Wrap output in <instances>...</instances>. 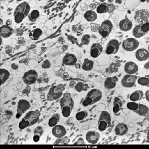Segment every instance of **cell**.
<instances>
[{
    "label": "cell",
    "mask_w": 149,
    "mask_h": 149,
    "mask_svg": "<svg viewBox=\"0 0 149 149\" xmlns=\"http://www.w3.org/2000/svg\"><path fill=\"white\" fill-rule=\"evenodd\" d=\"M60 105L63 116L66 118L69 117L74 107V102L70 93L67 92L63 94L60 100Z\"/></svg>",
    "instance_id": "6da1fadb"
},
{
    "label": "cell",
    "mask_w": 149,
    "mask_h": 149,
    "mask_svg": "<svg viewBox=\"0 0 149 149\" xmlns=\"http://www.w3.org/2000/svg\"><path fill=\"white\" fill-rule=\"evenodd\" d=\"M40 115V112L37 109L28 112L19 122V128L20 129H24L33 125L39 120Z\"/></svg>",
    "instance_id": "7a4b0ae2"
},
{
    "label": "cell",
    "mask_w": 149,
    "mask_h": 149,
    "mask_svg": "<svg viewBox=\"0 0 149 149\" xmlns=\"http://www.w3.org/2000/svg\"><path fill=\"white\" fill-rule=\"evenodd\" d=\"M31 7L26 2H24L17 6L14 13V20L15 23L20 24L28 16Z\"/></svg>",
    "instance_id": "3957f363"
},
{
    "label": "cell",
    "mask_w": 149,
    "mask_h": 149,
    "mask_svg": "<svg viewBox=\"0 0 149 149\" xmlns=\"http://www.w3.org/2000/svg\"><path fill=\"white\" fill-rule=\"evenodd\" d=\"M102 93L100 90L94 88L88 92L86 97L84 100L82 104L84 107H88V105H92L97 102H99L102 99Z\"/></svg>",
    "instance_id": "277c9868"
},
{
    "label": "cell",
    "mask_w": 149,
    "mask_h": 149,
    "mask_svg": "<svg viewBox=\"0 0 149 149\" xmlns=\"http://www.w3.org/2000/svg\"><path fill=\"white\" fill-rule=\"evenodd\" d=\"M111 124V117L110 114L107 111H103L100 114L98 120V130L100 131H104L110 127Z\"/></svg>",
    "instance_id": "5b68a950"
},
{
    "label": "cell",
    "mask_w": 149,
    "mask_h": 149,
    "mask_svg": "<svg viewBox=\"0 0 149 149\" xmlns=\"http://www.w3.org/2000/svg\"><path fill=\"white\" fill-rule=\"evenodd\" d=\"M64 89V86L62 85L52 86L48 93V100L53 101L61 98L63 95V92Z\"/></svg>",
    "instance_id": "8992f818"
},
{
    "label": "cell",
    "mask_w": 149,
    "mask_h": 149,
    "mask_svg": "<svg viewBox=\"0 0 149 149\" xmlns=\"http://www.w3.org/2000/svg\"><path fill=\"white\" fill-rule=\"evenodd\" d=\"M113 29V24L109 20H105L102 22L98 29V33L102 37H107L109 36Z\"/></svg>",
    "instance_id": "52a82bcc"
},
{
    "label": "cell",
    "mask_w": 149,
    "mask_h": 149,
    "mask_svg": "<svg viewBox=\"0 0 149 149\" xmlns=\"http://www.w3.org/2000/svg\"><path fill=\"white\" fill-rule=\"evenodd\" d=\"M139 41L134 38H128L122 42V47L125 51H133L138 47Z\"/></svg>",
    "instance_id": "ba28073f"
},
{
    "label": "cell",
    "mask_w": 149,
    "mask_h": 149,
    "mask_svg": "<svg viewBox=\"0 0 149 149\" xmlns=\"http://www.w3.org/2000/svg\"><path fill=\"white\" fill-rule=\"evenodd\" d=\"M149 11L146 9L137 10L134 19L136 22L139 24L149 22Z\"/></svg>",
    "instance_id": "9c48e42d"
},
{
    "label": "cell",
    "mask_w": 149,
    "mask_h": 149,
    "mask_svg": "<svg viewBox=\"0 0 149 149\" xmlns=\"http://www.w3.org/2000/svg\"><path fill=\"white\" fill-rule=\"evenodd\" d=\"M38 78V74L34 70H30L24 74L22 80L26 85H31L35 83Z\"/></svg>",
    "instance_id": "30bf717a"
},
{
    "label": "cell",
    "mask_w": 149,
    "mask_h": 149,
    "mask_svg": "<svg viewBox=\"0 0 149 149\" xmlns=\"http://www.w3.org/2000/svg\"><path fill=\"white\" fill-rule=\"evenodd\" d=\"M120 43L117 39H112L109 41L105 48V53L107 55L115 54L118 51Z\"/></svg>",
    "instance_id": "8fae6325"
},
{
    "label": "cell",
    "mask_w": 149,
    "mask_h": 149,
    "mask_svg": "<svg viewBox=\"0 0 149 149\" xmlns=\"http://www.w3.org/2000/svg\"><path fill=\"white\" fill-rule=\"evenodd\" d=\"M31 107V104L26 100H20L18 102L17 107V113L16 118L19 119Z\"/></svg>",
    "instance_id": "7c38bea8"
},
{
    "label": "cell",
    "mask_w": 149,
    "mask_h": 149,
    "mask_svg": "<svg viewBox=\"0 0 149 149\" xmlns=\"http://www.w3.org/2000/svg\"><path fill=\"white\" fill-rule=\"evenodd\" d=\"M138 77L132 74H126L121 80V85L125 88H132L135 85Z\"/></svg>",
    "instance_id": "4fadbf2b"
},
{
    "label": "cell",
    "mask_w": 149,
    "mask_h": 149,
    "mask_svg": "<svg viewBox=\"0 0 149 149\" xmlns=\"http://www.w3.org/2000/svg\"><path fill=\"white\" fill-rule=\"evenodd\" d=\"M53 135L58 139L62 138L67 134V130L63 126L57 125L52 129Z\"/></svg>",
    "instance_id": "5bb4252c"
},
{
    "label": "cell",
    "mask_w": 149,
    "mask_h": 149,
    "mask_svg": "<svg viewBox=\"0 0 149 149\" xmlns=\"http://www.w3.org/2000/svg\"><path fill=\"white\" fill-rule=\"evenodd\" d=\"M100 138V135L98 132L95 131H91L87 132L86 135V139L88 142L91 144L97 143Z\"/></svg>",
    "instance_id": "9a60e30c"
},
{
    "label": "cell",
    "mask_w": 149,
    "mask_h": 149,
    "mask_svg": "<svg viewBox=\"0 0 149 149\" xmlns=\"http://www.w3.org/2000/svg\"><path fill=\"white\" fill-rule=\"evenodd\" d=\"M103 51V47L101 44L95 43L92 44L90 48V55L92 58H95L100 56Z\"/></svg>",
    "instance_id": "2e32d148"
},
{
    "label": "cell",
    "mask_w": 149,
    "mask_h": 149,
    "mask_svg": "<svg viewBox=\"0 0 149 149\" xmlns=\"http://www.w3.org/2000/svg\"><path fill=\"white\" fill-rule=\"evenodd\" d=\"M139 68L137 65L132 61H129L124 65V71L127 74H133L137 73Z\"/></svg>",
    "instance_id": "e0dca14e"
},
{
    "label": "cell",
    "mask_w": 149,
    "mask_h": 149,
    "mask_svg": "<svg viewBox=\"0 0 149 149\" xmlns=\"http://www.w3.org/2000/svg\"><path fill=\"white\" fill-rule=\"evenodd\" d=\"M77 61L76 56L72 53H67L62 60V64L66 66H74Z\"/></svg>",
    "instance_id": "ac0fdd59"
},
{
    "label": "cell",
    "mask_w": 149,
    "mask_h": 149,
    "mask_svg": "<svg viewBox=\"0 0 149 149\" xmlns=\"http://www.w3.org/2000/svg\"><path fill=\"white\" fill-rule=\"evenodd\" d=\"M14 32V29L7 24L3 25L0 27V35L2 38H8L12 36Z\"/></svg>",
    "instance_id": "d6986e66"
},
{
    "label": "cell",
    "mask_w": 149,
    "mask_h": 149,
    "mask_svg": "<svg viewBox=\"0 0 149 149\" xmlns=\"http://www.w3.org/2000/svg\"><path fill=\"white\" fill-rule=\"evenodd\" d=\"M133 24L130 20L127 17L121 20L119 24V27L121 31L124 32H127L130 31L132 29Z\"/></svg>",
    "instance_id": "ffe728a7"
},
{
    "label": "cell",
    "mask_w": 149,
    "mask_h": 149,
    "mask_svg": "<svg viewBox=\"0 0 149 149\" xmlns=\"http://www.w3.org/2000/svg\"><path fill=\"white\" fill-rule=\"evenodd\" d=\"M135 56L138 61H146L149 58V51L145 48H140L136 51Z\"/></svg>",
    "instance_id": "44dd1931"
},
{
    "label": "cell",
    "mask_w": 149,
    "mask_h": 149,
    "mask_svg": "<svg viewBox=\"0 0 149 149\" xmlns=\"http://www.w3.org/2000/svg\"><path fill=\"white\" fill-rule=\"evenodd\" d=\"M118 79L117 76L107 78L104 81V87L107 90H112L115 88Z\"/></svg>",
    "instance_id": "7402d4cb"
},
{
    "label": "cell",
    "mask_w": 149,
    "mask_h": 149,
    "mask_svg": "<svg viewBox=\"0 0 149 149\" xmlns=\"http://www.w3.org/2000/svg\"><path fill=\"white\" fill-rule=\"evenodd\" d=\"M115 133L117 136H123L128 131V127L126 124L120 123L117 124L115 128Z\"/></svg>",
    "instance_id": "603a6c76"
},
{
    "label": "cell",
    "mask_w": 149,
    "mask_h": 149,
    "mask_svg": "<svg viewBox=\"0 0 149 149\" xmlns=\"http://www.w3.org/2000/svg\"><path fill=\"white\" fill-rule=\"evenodd\" d=\"M144 93L141 90H137L131 93L130 100L132 102H136L141 100L144 97Z\"/></svg>",
    "instance_id": "cb8c5ba5"
},
{
    "label": "cell",
    "mask_w": 149,
    "mask_h": 149,
    "mask_svg": "<svg viewBox=\"0 0 149 149\" xmlns=\"http://www.w3.org/2000/svg\"><path fill=\"white\" fill-rule=\"evenodd\" d=\"M84 17L86 21L89 22H93L97 20V15L95 11L92 10H88L85 13Z\"/></svg>",
    "instance_id": "d4e9b609"
},
{
    "label": "cell",
    "mask_w": 149,
    "mask_h": 149,
    "mask_svg": "<svg viewBox=\"0 0 149 149\" xmlns=\"http://www.w3.org/2000/svg\"><path fill=\"white\" fill-rule=\"evenodd\" d=\"M42 35V31L39 28L32 30L29 33V37L32 40H37Z\"/></svg>",
    "instance_id": "484cf974"
},
{
    "label": "cell",
    "mask_w": 149,
    "mask_h": 149,
    "mask_svg": "<svg viewBox=\"0 0 149 149\" xmlns=\"http://www.w3.org/2000/svg\"><path fill=\"white\" fill-rule=\"evenodd\" d=\"M149 112V107L146 105L139 103V107L135 113L141 116H145Z\"/></svg>",
    "instance_id": "4316f807"
},
{
    "label": "cell",
    "mask_w": 149,
    "mask_h": 149,
    "mask_svg": "<svg viewBox=\"0 0 149 149\" xmlns=\"http://www.w3.org/2000/svg\"><path fill=\"white\" fill-rule=\"evenodd\" d=\"M123 106V103L118 97H115L114 99L113 106V112L115 114H117L120 111L121 109Z\"/></svg>",
    "instance_id": "83f0119b"
},
{
    "label": "cell",
    "mask_w": 149,
    "mask_h": 149,
    "mask_svg": "<svg viewBox=\"0 0 149 149\" xmlns=\"http://www.w3.org/2000/svg\"><path fill=\"white\" fill-rule=\"evenodd\" d=\"M10 76V73L7 70L5 69H0V82L1 86L3 85L9 79Z\"/></svg>",
    "instance_id": "f1b7e54d"
},
{
    "label": "cell",
    "mask_w": 149,
    "mask_h": 149,
    "mask_svg": "<svg viewBox=\"0 0 149 149\" xmlns=\"http://www.w3.org/2000/svg\"><path fill=\"white\" fill-rule=\"evenodd\" d=\"M94 66V62L93 61L88 59H85L84 63L82 65V69L85 71H91Z\"/></svg>",
    "instance_id": "f546056e"
},
{
    "label": "cell",
    "mask_w": 149,
    "mask_h": 149,
    "mask_svg": "<svg viewBox=\"0 0 149 149\" xmlns=\"http://www.w3.org/2000/svg\"><path fill=\"white\" fill-rule=\"evenodd\" d=\"M60 120V115L59 113H55L51 116L48 121V125L50 127H54L57 125Z\"/></svg>",
    "instance_id": "4dcf8cb0"
},
{
    "label": "cell",
    "mask_w": 149,
    "mask_h": 149,
    "mask_svg": "<svg viewBox=\"0 0 149 149\" xmlns=\"http://www.w3.org/2000/svg\"><path fill=\"white\" fill-rule=\"evenodd\" d=\"M28 18L31 22H35L40 17V13L36 10H34L29 14Z\"/></svg>",
    "instance_id": "1f68e13d"
},
{
    "label": "cell",
    "mask_w": 149,
    "mask_h": 149,
    "mask_svg": "<svg viewBox=\"0 0 149 149\" xmlns=\"http://www.w3.org/2000/svg\"><path fill=\"white\" fill-rule=\"evenodd\" d=\"M132 33H133V35L134 37L137 38H140V37H142L143 36H145L144 33L142 31L141 29L140 24L134 27L133 29Z\"/></svg>",
    "instance_id": "d6a6232c"
},
{
    "label": "cell",
    "mask_w": 149,
    "mask_h": 149,
    "mask_svg": "<svg viewBox=\"0 0 149 149\" xmlns=\"http://www.w3.org/2000/svg\"><path fill=\"white\" fill-rule=\"evenodd\" d=\"M88 88V85L79 82L74 85V88L78 92H81L83 91H86Z\"/></svg>",
    "instance_id": "836d02e7"
},
{
    "label": "cell",
    "mask_w": 149,
    "mask_h": 149,
    "mask_svg": "<svg viewBox=\"0 0 149 149\" xmlns=\"http://www.w3.org/2000/svg\"><path fill=\"white\" fill-rule=\"evenodd\" d=\"M88 115V112H86L85 110L81 111L78 112L76 114V118L78 121L83 120L84 119L87 117Z\"/></svg>",
    "instance_id": "e575fe53"
},
{
    "label": "cell",
    "mask_w": 149,
    "mask_h": 149,
    "mask_svg": "<svg viewBox=\"0 0 149 149\" xmlns=\"http://www.w3.org/2000/svg\"><path fill=\"white\" fill-rule=\"evenodd\" d=\"M107 3H102L100 4L97 6V12L98 14H103L107 12Z\"/></svg>",
    "instance_id": "d590c367"
},
{
    "label": "cell",
    "mask_w": 149,
    "mask_h": 149,
    "mask_svg": "<svg viewBox=\"0 0 149 149\" xmlns=\"http://www.w3.org/2000/svg\"><path fill=\"white\" fill-rule=\"evenodd\" d=\"M139 107V103H136L135 102H128L127 104V107L129 110L134 112L137 110Z\"/></svg>",
    "instance_id": "8d00e7d4"
},
{
    "label": "cell",
    "mask_w": 149,
    "mask_h": 149,
    "mask_svg": "<svg viewBox=\"0 0 149 149\" xmlns=\"http://www.w3.org/2000/svg\"><path fill=\"white\" fill-rule=\"evenodd\" d=\"M138 83L143 86H149V79L146 77H141L137 80Z\"/></svg>",
    "instance_id": "74e56055"
},
{
    "label": "cell",
    "mask_w": 149,
    "mask_h": 149,
    "mask_svg": "<svg viewBox=\"0 0 149 149\" xmlns=\"http://www.w3.org/2000/svg\"><path fill=\"white\" fill-rule=\"evenodd\" d=\"M44 133V129L41 126H38L35 128L33 130L34 135H38L41 137Z\"/></svg>",
    "instance_id": "f35d334b"
},
{
    "label": "cell",
    "mask_w": 149,
    "mask_h": 149,
    "mask_svg": "<svg viewBox=\"0 0 149 149\" xmlns=\"http://www.w3.org/2000/svg\"><path fill=\"white\" fill-rule=\"evenodd\" d=\"M81 42L85 45H88L91 41V36L90 34H86L84 35L81 39Z\"/></svg>",
    "instance_id": "ab89813d"
},
{
    "label": "cell",
    "mask_w": 149,
    "mask_h": 149,
    "mask_svg": "<svg viewBox=\"0 0 149 149\" xmlns=\"http://www.w3.org/2000/svg\"><path fill=\"white\" fill-rule=\"evenodd\" d=\"M140 24L141 29L142 30V31L145 36L146 34H147L148 32H149V22H146V23Z\"/></svg>",
    "instance_id": "60d3db41"
},
{
    "label": "cell",
    "mask_w": 149,
    "mask_h": 149,
    "mask_svg": "<svg viewBox=\"0 0 149 149\" xmlns=\"http://www.w3.org/2000/svg\"><path fill=\"white\" fill-rule=\"evenodd\" d=\"M116 8L115 6L112 3H107V12L109 13V14H111L113 13L114 11L115 10Z\"/></svg>",
    "instance_id": "b9f144b4"
},
{
    "label": "cell",
    "mask_w": 149,
    "mask_h": 149,
    "mask_svg": "<svg viewBox=\"0 0 149 149\" xmlns=\"http://www.w3.org/2000/svg\"><path fill=\"white\" fill-rule=\"evenodd\" d=\"M41 66H42V68L43 69H48L51 67V63L48 60H46L43 62Z\"/></svg>",
    "instance_id": "7bdbcfd3"
},
{
    "label": "cell",
    "mask_w": 149,
    "mask_h": 149,
    "mask_svg": "<svg viewBox=\"0 0 149 149\" xmlns=\"http://www.w3.org/2000/svg\"><path fill=\"white\" fill-rule=\"evenodd\" d=\"M91 26H92V27H91V29H92L93 32H95V31H98V29H99L95 27H100V25L98 24H97L96 26H95V24H93V23L91 24Z\"/></svg>",
    "instance_id": "ee69618b"
},
{
    "label": "cell",
    "mask_w": 149,
    "mask_h": 149,
    "mask_svg": "<svg viewBox=\"0 0 149 149\" xmlns=\"http://www.w3.org/2000/svg\"><path fill=\"white\" fill-rule=\"evenodd\" d=\"M85 144V142L82 138H80L78 139V141H77L76 142L74 143L75 145H82V144L84 145Z\"/></svg>",
    "instance_id": "f6af8a7d"
},
{
    "label": "cell",
    "mask_w": 149,
    "mask_h": 149,
    "mask_svg": "<svg viewBox=\"0 0 149 149\" xmlns=\"http://www.w3.org/2000/svg\"><path fill=\"white\" fill-rule=\"evenodd\" d=\"M40 139V137L38 135H34L33 136V140L34 142L37 143L39 141Z\"/></svg>",
    "instance_id": "bcb514c9"
},
{
    "label": "cell",
    "mask_w": 149,
    "mask_h": 149,
    "mask_svg": "<svg viewBox=\"0 0 149 149\" xmlns=\"http://www.w3.org/2000/svg\"><path fill=\"white\" fill-rule=\"evenodd\" d=\"M145 97L148 102L149 101V90H147L145 93Z\"/></svg>",
    "instance_id": "7dc6e473"
},
{
    "label": "cell",
    "mask_w": 149,
    "mask_h": 149,
    "mask_svg": "<svg viewBox=\"0 0 149 149\" xmlns=\"http://www.w3.org/2000/svg\"><path fill=\"white\" fill-rule=\"evenodd\" d=\"M75 84H76V82L74 81H72L71 82H70V83L69 86L70 88H73L74 86V85H75Z\"/></svg>",
    "instance_id": "c3c4849f"
},
{
    "label": "cell",
    "mask_w": 149,
    "mask_h": 149,
    "mask_svg": "<svg viewBox=\"0 0 149 149\" xmlns=\"http://www.w3.org/2000/svg\"><path fill=\"white\" fill-rule=\"evenodd\" d=\"M115 2L116 3H119V4H121L122 3V1H115Z\"/></svg>",
    "instance_id": "681fc988"
},
{
    "label": "cell",
    "mask_w": 149,
    "mask_h": 149,
    "mask_svg": "<svg viewBox=\"0 0 149 149\" xmlns=\"http://www.w3.org/2000/svg\"><path fill=\"white\" fill-rule=\"evenodd\" d=\"M2 37H1V44H0V45H2Z\"/></svg>",
    "instance_id": "f907efd6"
},
{
    "label": "cell",
    "mask_w": 149,
    "mask_h": 149,
    "mask_svg": "<svg viewBox=\"0 0 149 149\" xmlns=\"http://www.w3.org/2000/svg\"><path fill=\"white\" fill-rule=\"evenodd\" d=\"M114 1H108V2H109V3H112Z\"/></svg>",
    "instance_id": "816d5d0a"
},
{
    "label": "cell",
    "mask_w": 149,
    "mask_h": 149,
    "mask_svg": "<svg viewBox=\"0 0 149 149\" xmlns=\"http://www.w3.org/2000/svg\"><path fill=\"white\" fill-rule=\"evenodd\" d=\"M3 22H2V19H1V24H3Z\"/></svg>",
    "instance_id": "f5cc1de1"
},
{
    "label": "cell",
    "mask_w": 149,
    "mask_h": 149,
    "mask_svg": "<svg viewBox=\"0 0 149 149\" xmlns=\"http://www.w3.org/2000/svg\"><path fill=\"white\" fill-rule=\"evenodd\" d=\"M100 2H104V1H100Z\"/></svg>",
    "instance_id": "db71d44e"
}]
</instances>
